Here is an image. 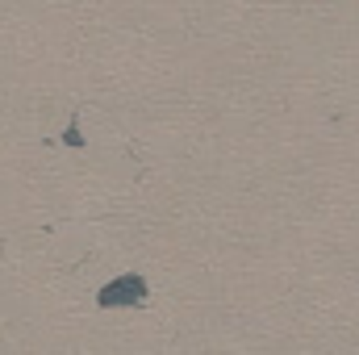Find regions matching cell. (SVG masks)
Masks as SVG:
<instances>
[{
	"label": "cell",
	"mask_w": 359,
	"mask_h": 355,
	"mask_svg": "<svg viewBox=\"0 0 359 355\" xmlns=\"http://www.w3.org/2000/svg\"><path fill=\"white\" fill-rule=\"evenodd\" d=\"M67 151H84V130H80V117H72V126L63 130V138H59Z\"/></svg>",
	"instance_id": "obj_2"
},
{
	"label": "cell",
	"mask_w": 359,
	"mask_h": 355,
	"mask_svg": "<svg viewBox=\"0 0 359 355\" xmlns=\"http://www.w3.org/2000/svg\"><path fill=\"white\" fill-rule=\"evenodd\" d=\"M147 297H151L147 276H138V272H121V276H113V280L96 293V305H100V309H130V305H142Z\"/></svg>",
	"instance_id": "obj_1"
}]
</instances>
